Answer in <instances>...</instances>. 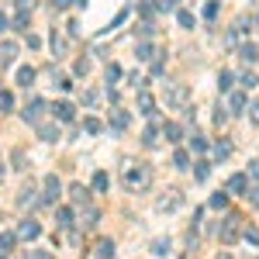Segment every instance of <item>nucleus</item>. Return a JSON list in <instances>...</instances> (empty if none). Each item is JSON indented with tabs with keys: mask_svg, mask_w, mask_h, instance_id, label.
<instances>
[{
	"mask_svg": "<svg viewBox=\"0 0 259 259\" xmlns=\"http://www.w3.org/2000/svg\"><path fill=\"white\" fill-rule=\"evenodd\" d=\"M121 183L128 187L131 194H138V190H145V187L152 183V170H149L145 163H135V159H128V163L121 166Z\"/></svg>",
	"mask_w": 259,
	"mask_h": 259,
	"instance_id": "1",
	"label": "nucleus"
},
{
	"mask_svg": "<svg viewBox=\"0 0 259 259\" xmlns=\"http://www.w3.org/2000/svg\"><path fill=\"white\" fill-rule=\"evenodd\" d=\"M187 100H190V86L187 83H166V104L170 107H187Z\"/></svg>",
	"mask_w": 259,
	"mask_h": 259,
	"instance_id": "2",
	"label": "nucleus"
},
{
	"mask_svg": "<svg viewBox=\"0 0 259 259\" xmlns=\"http://www.w3.org/2000/svg\"><path fill=\"white\" fill-rule=\"evenodd\" d=\"M239 232H242V218H239V214H228V218L221 221V242L232 246V242L239 239Z\"/></svg>",
	"mask_w": 259,
	"mask_h": 259,
	"instance_id": "3",
	"label": "nucleus"
},
{
	"mask_svg": "<svg viewBox=\"0 0 259 259\" xmlns=\"http://www.w3.org/2000/svg\"><path fill=\"white\" fill-rule=\"evenodd\" d=\"M180 207H183L180 190H170L166 197H159V200H156V211H166V214H170V211H180Z\"/></svg>",
	"mask_w": 259,
	"mask_h": 259,
	"instance_id": "4",
	"label": "nucleus"
},
{
	"mask_svg": "<svg viewBox=\"0 0 259 259\" xmlns=\"http://www.w3.org/2000/svg\"><path fill=\"white\" fill-rule=\"evenodd\" d=\"M42 187H45L42 204H56V200H59V194H63V183H59L56 176H45V183H42Z\"/></svg>",
	"mask_w": 259,
	"mask_h": 259,
	"instance_id": "5",
	"label": "nucleus"
},
{
	"mask_svg": "<svg viewBox=\"0 0 259 259\" xmlns=\"http://www.w3.org/2000/svg\"><path fill=\"white\" fill-rule=\"evenodd\" d=\"M138 111H142L145 118H152V114H156V100H152V93H149L145 86L138 90Z\"/></svg>",
	"mask_w": 259,
	"mask_h": 259,
	"instance_id": "6",
	"label": "nucleus"
},
{
	"mask_svg": "<svg viewBox=\"0 0 259 259\" xmlns=\"http://www.w3.org/2000/svg\"><path fill=\"white\" fill-rule=\"evenodd\" d=\"M38 235H42L38 221H31V218H28V221H21V225H17V239H28V242H31V239H38Z\"/></svg>",
	"mask_w": 259,
	"mask_h": 259,
	"instance_id": "7",
	"label": "nucleus"
},
{
	"mask_svg": "<svg viewBox=\"0 0 259 259\" xmlns=\"http://www.w3.org/2000/svg\"><path fill=\"white\" fill-rule=\"evenodd\" d=\"M42 111H45V100H31V104L24 107V121L38 125V121H42Z\"/></svg>",
	"mask_w": 259,
	"mask_h": 259,
	"instance_id": "8",
	"label": "nucleus"
},
{
	"mask_svg": "<svg viewBox=\"0 0 259 259\" xmlns=\"http://www.w3.org/2000/svg\"><path fill=\"white\" fill-rule=\"evenodd\" d=\"M52 114H56L59 121H73V118H76V107H73L69 100H59V104L52 107Z\"/></svg>",
	"mask_w": 259,
	"mask_h": 259,
	"instance_id": "9",
	"label": "nucleus"
},
{
	"mask_svg": "<svg viewBox=\"0 0 259 259\" xmlns=\"http://www.w3.org/2000/svg\"><path fill=\"white\" fill-rule=\"evenodd\" d=\"M246 190H249V176L246 173H235L228 180V194H246Z\"/></svg>",
	"mask_w": 259,
	"mask_h": 259,
	"instance_id": "10",
	"label": "nucleus"
},
{
	"mask_svg": "<svg viewBox=\"0 0 259 259\" xmlns=\"http://www.w3.org/2000/svg\"><path fill=\"white\" fill-rule=\"evenodd\" d=\"M239 59H242V63H259V49L256 45H253V42H246V45H242V49H239Z\"/></svg>",
	"mask_w": 259,
	"mask_h": 259,
	"instance_id": "11",
	"label": "nucleus"
},
{
	"mask_svg": "<svg viewBox=\"0 0 259 259\" xmlns=\"http://www.w3.org/2000/svg\"><path fill=\"white\" fill-rule=\"evenodd\" d=\"M159 135H163V128L149 125V128H145V135H142V145H145V149H156V145H159Z\"/></svg>",
	"mask_w": 259,
	"mask_h": 259,
	"instance_id": "12",
	"label": "nucleus"
},
{
	"mask_svg": "<svg viewBox=\"0 0 259 259\" xmlns=\"http://www.w3.org/2000/svg\"><path fill=\"white\" fill-rule=\"evenodd\" d=\"M35 128H38V138H42V142H56V138H59V125H42V121H38Z\"/></svg>",
	"mask_w": 259,
	"mask_h": 259,
	"instance_id": "13",
	"label": "nucleus"
},
{
	"mask_svg": "<svg viewBox=\"0 0 259 259\" xmlns=\"http://www.w3.org/2000/svg\"><path fill=\"white\" fill-rule=\"evenodd\" d=\"M163 135H166V142H173V145H176V142L183 138V128H180L176 121H166V125H163Z\"/></svg>",
	"mask_w": 259,
	"mask_h": 259,
	"instance_id": "14",
	"label": "nucleus"
},
{
	"mask_svg": "<svg viewBox=\"0 0 259 259\" xmlns=\"http://www.w3.org/2000/svg\"><path fill=\"white\" fill-rule=\"evenodd\" d=\"M14 59H17V45H14V42H3V45H0V63L10 66Z\"/></svg>",
	"mask_w": 259,
	"mask_h": 259,
	"instance_id": "15",
	"label": "nucleus"
},
{
	"mask_svg": "<svg viewBox=\"0 0 259 259\" xmlns=\"http://www.w3.org/2000/svg\"><path fill=\"white\" fill-rule=\"evenodd\" d=\"M69 194H73L76 204H90V190H86L83 183H73V187H69Z\"/></svg>",
	"mask_w": 259,
	"mask_h": 259,
	"instance_id": "16",
	"label": "nucleus"
},
{
	"mask_svg": "<svg viewBox=\"0 0 259 259\" xmlns=\"http://www.w3.org/2000/svg\"><path fill=\"white\" fill-rule=\"evenodd\" d=\"M170 253H173V242L170 239H156L152 242V256H170Z\"/></svg>",
	"mask_w": 259,
	"mask_h": 259,
	"instance_id": "17",
	"label": "nucleus"
},
{
	"mask_svg": "<svg viewBox=\"0 0 259 259\" xmlns=\"http://www.w3.org/2000/svg\"><path fill=\"white\" fill-rule=\"evenodd\" d=\"M111 128H114V131L128 128V111H114V114H111Z\"/></svg>",
	"mask_w": 259,
	"mask_h": 259,
	"instance_id": "18",
	"label": "nucleus"
},
{
	"mask_svg": "<svg viewBox=\"0 0 259 259\" xmlns=\"http://www.w3.org/2000/svg\"><path fill=\"white\" fill-rule=\"evenodd\" d=\"M114 256V242H111V239H100V242H97V259H111Z\"/></svg>",
	"mask_w": 259,
	"mask_h": 259,
	"instance_id": "19",
	"label": "nucleus"
},
{
	"mask_svg": "<svg viewBox=\"0 0 259 259\" xmlns=\"http://www.w3.org/2000/svg\"><path fill=\"white\" fill-rule=\"evenodd\" d=\"M17 83H21V86H31V83H35V69H31V66H21V69H17Z\"/></svg>",
	"mask_w": 259,
	"mask_h": 259,
	"instance_id": "20",
	"label": "nucleus"
},
{
	"mask_svg": "<svg viewBox=\"0 0 259 259\" xmlns=\"http://www.w3.org/2000/svg\"><path fill=\"white\" fill-rule=\"evenodd\" d=\"M56 225H59V228H69V225H73V211H69V207H59V211H56Z\"/></svg>",
	"mask_w": 259,
	"mask_h": 259,
	"instance_id": "21",
	"label": "nucleus"
},
{
	"mask_svg": "<svg viewBox=\"0 0 259 259\" xmlns=\"http://www.w3.org/2000/svg\"><path fill=\"white\" fill-rule=\"evenodd\" d=\"M152 56H156V45H152V42H138V59H142V63H149Z\"/></svg>",
	"mask_w": 259,
	"mask_h": 259,
	"instance_id": "22",
	"label": "nucleus"
},
{
	"mask_svg": "<svg viewBox=\"0 0 259 259\" xmlns=\"http://www.w3.org/2000/svg\"><path fill=\"white\" fill-rule=\"evenodd\" d=\"M211 207H214V211H221V207H228V190H218V194L211 197Z\"/></svg>",
	"mask_w": 259,
	"mask_h": 259,
	"instance_id": "23",
	"label": "nucleus"
},
{
	"mask_svg": "<svg viewBox=\"0 0 259 259\" xmlns=\"http://www.w3.org/2000/svg\"><path fill=\"white\" fill-rule=\"evenodd\" d=\"M14 31H28V10H17L14 14Z\"/></svg>",
	"mask_w": 259,
	"mask_h": 259,
	"instance_id": "24",
	"label": "nucleus"
},
{
	"mask_svg": "<svg viewBox=\"0 0 259 259\" xmlns=\"http://www.w3.org/2000/svg\"><path fill=\"white\" fill-rule=\"evenodd\" d=\"M228 156H232V145H228V142H218V145H214V159L221 163V159H228Z\"/></svg>",
	"mask_w": 259,
	"mask_h": 259,
	"instance_id": "25",
	"label": "nucleus"
},
{
	"mask_svg": "<svg viewBox=\"0 0 259 259\" xmlns=\"http://www.w3.org/2000/svg\"><path fill=\"white\" fill-rule=\"evenodd\" d=\"M107 183H111V180H107V173H93V190H97V194H104V190H107Z\"/></svg>",
	"mask_w": 259,
	"mask_h": 259,
	"instance_id": "26",
	"label": "nucleus"
},
{
	"mask_svg": "<svg viewBox=\"0 0 259 259\" xmlns=\"http://www.w3.org/2000/svg\"><path fill=\"white\" fill-rule=\"evenodd\" d=\"M218 86H221V93H228V90H232V73H228V69H221V76H218Z\"/></svg>",
	"mask_w": 259,
	"mask_h": 259,
	"instance_id": "27",
	"label": "nucleus"
},
{
	"mask_svg": "<svg viewBox=\"0 0 259 259\" xmlns=\"http://www.w3.org/2000/svg\"><path fill=\"white\" fill-rule=\"evenodd\" d=\"M173 163H176L180 170H187V166H190V152H183V149H176V156H173Z\"/></svg>",
	"mask_w": 259,
	"mask_h": 259,
	"instance_id": "28",
	"label": "nucleus"
},
{
	"mask_svg": "<svg viewBox=\"0 0 259 259\" xmlns=\"http://www.w3.org/2000/svg\"><path fill=\"white\" fill-rule=\"evenodd\" d=\"M176 21H180L183 28H194V24H197V21H194V14H190V10H176Z\"/></svg>",
	"mask_w": 259,
	"mask_h": 259,
	"instance_id": "29",
	"label": "nucleus"
},
{
	"mask_svg": "<svg viewBox=\"0 0 259 259\" xmlns=\"http://www.w3.org/2000/svg\"><path fill=\"white\" fill-rule=\"evenodd\" d=\"M190 149H194V152H204V149H207L204 135H190Z\"/></svg>",
	"mask_w": 259,
	"mask_h": 259,
	"instance_id": "30",
	"label": "nucleus"
},
{
	"mask_svg": "<svg viewBox=\"0 0 259 259\" xmlns=\"http://www.w3.org/2000/svg\"><path fill=\"white\" fill-rule=\"evenodd\" d=\"M10 107H14V97L7 90H0V111H10Z\"/></svg>",
	"mask_w": 259,
	"mask_h": 259,
	"instance_id": "31",
	"label": "nucleus"
},
{
	"mask_svg": "<svg viewBox=\"0 0 259 259\" xmlns=\"http://www.w3.org/2000/svg\"><path fill=\"white\" fill-rule=\"evenodd\" d=\"M246 107V93H232V111H242Z\"/></svg>",
	"mask_w": 259,
	"mask_h": 259,
	"instance_id": "32",
	"label": "nucleus"
},
{
	"mask_svg": "<svg viewBox=\"0 0 259 259\" xmlns=\"http://www.w3.org/2000/svg\"><path fill=\"white\" fill-rule=\"evenodd\" d=\"M83 128L90 131V135H97V131H100V121H97V118H86V121H83Z\"/></svg>",
	"mask_w": 259,
	"mask_h": 259,
	"instance_id": "33",
	"label": "nucleus"
},
{
	"mask_svg": "<svg viewBox=\"0 0 259 259\" xmlns=\"http://www.w3.org/2000/svg\"><path fill=\"white\" fill-rule=\"evenodd\" d=\"M10 246H14V235H0V253H10Z\"/></svg>",
	"mask_w": 259,
	"mask_h": 259,
	"instance_id": "34",
	"label": "nucleus"
},
{
	"mask_svg": "<svg viewBox=\"0 0 259 259\" xmlns=\"http://www.w3.org/2000/svg\"><path fill=\"white\" fill-rule=\"evenodd\" d=\"M31 194H35V187H31V183H28V187H24V190H21V197H17V204H28V200H31Z\"/></svg>",
	"mask_w": 259,
	"mask_h": 259,
	"instance_id": "35",
	"label": "nucleus"
},
{
	"mask_svg": "<svg viewBox=\"0 0 259 259\" xmlns=\"http://www.w3.org/2000/svg\"><path fill=\"white\" fill-rule=\"evenodd\" d=\"M118 76H121V69H118V66L111 63V66H107V83H114V80H118Z\"/></svg>",
	"mask_w": 259,
	"mask_h": 259,
	"instance_id": "36",
	"label": "nucleus"
},
{
	"mask_svg": "<svg viewBox=\"0 0 259 259\" xmlns=\"http://www.w3.org/2000/svg\"><path fill=\"white\" fill-rule=\"evenodd\" d=\"M256 83H259V80H256V76H253V73H246V76H242V86H246V90H253Z\"/></svg>",
	"mask_w": 259,
	"mask_h": 259,
	"instance_id": "37",
	"label": "nucleus"
},
{
	"mask_svg": "<svg viewBox=\"0 0 259 259\" xmlns=\"http://www.w3.org/2000/svg\"><path fill=\"white\" fill-rule=\"evenodd\" d=\"M194 176H197V180H207V163H197Z\"/></svg>",
	"mask_w": 259,
	"mask_h": 259,
	"instance_id": "38",
	"label": "nucleus"
},
{
	"mask_svg": "<svg viewBox=\"0 0 259 259\" xmlns=\"http://www.w3.org/2000/svg\"><path fill=\"white\" fill-rule=\"evenodd\" d=\"M204 17H218V3H214V0L204 7Z\"/></svg>",
	"mask_w": 259,
	"mask_h": 259,
	"instance_id": "39",
	"label": "nucleus"
},
{
	"mask_svg": "<svg viewBox=\"0 0 259 259\" xmlns=\"http://www.w3.org/2000/svg\"><path fill=\"white\" fill-rule=\"evenodd\" d=\"M246 197L253 200V207H259V187H253V190H246Z\"/></svg>",
	"mask_w": 259,
	"mask_h": 259,
	"instance_id": "40",
	"label": "nucleus"
},
{
	"mask_svg": "<svg viewBox=\"0 0 259 259\" xmlns=\"http://www.w3.org/2000/svg\"><path fill=\"white\" fill-rule=\"evenodd\" d=\"M86 69H90V63H86V59H80V63H76V76H86Z\"/></svg>",
	"mask_w": 259,
	"mask_h": 259,
	"instance_id": "41",
	"label": "nucleus"
},
{
	"mask_svg": "<svg viewBox=\"0 0 259 259\" xmlns=\"http://www.w3.org/2000/svg\"><path fill=\"white\" fill-rule=\"evenodd\" d=\"M214 121H218V125H225V121H228V111H225V107H218V114H214Z\"/></svg>",
	"mask_w": 259,
	"mask_h": 259,
	"instance_id": "42",
	"label": "nucleus"
},
{
	"mask_svg": "<svg viewBox=\"0 0 259 259\" xmlns=\"http://www.w3.org/2000/svg\"><path fill=\"white\" fill-rule=\"evenodd\" d=\"M49 3H52V7H56V10H66V7H69V3H73V0H49Z\"/></svg>",
	"mask_w": 259,
	"mask_h": 259,
	"instance_id": "43",
	"label": "nucleus"
},
{
	"mask_svg": "<svg viewBox=\"0 0 259 259\" xmlns=\"http://www.w3.org/2000/svg\"><path fill=\"white\" fill-rule=\"evenodd\" d=\"M246 242H253V246H259V232H253V228H249V232H246Z\"/></svg>",
	"mask_w": 259,
	"mask_h": 259,
	"instance_id": "44",
	"label": "nucleus"
},
{
	"mask_svg": "<svg viewBox=\"0 0 259 259\" xmlns=\"http://www.w3.org/2000/svg\"><path fill=\"white\" fill-rule=\"evenodd\" d=\"M7 28H10V21H7V14H0V35H3Z\"/></svg>",
	"mask_w": 259,
	"mask_h": 259,
	"instance_id": "45",
	"label": "nucleus"
},
{
	"mask_svg": "<svg viewBox=\"0 0 259 259\" xmlns=\"http://www.w3.org/2000/svg\"><path fill=\"white\" fill-rule=\"evenodd\" d=\"M176 3H180V0H163V3H159V7H163V10H173V7H176Z\"/></svg>",
	"mask_w": 259,
	"mask_h": 259,
	"instance_id": "46",
	"label": "nucleus"
},
{
	"mask_svg": "<svg viewBox=\"0 0 259 259\" xmlns=\"http://www.w3.org/2000/svg\"><path fill=\"white\" fill-rule=\"evenodd\" d=\"M31 3H35V0H17V7H21V10H31Z\"/></svg>",
	"mask_w": 259,
	"mask_h": 259,
	"instance_id": "47",
	"label": "nucleus"
},
{
	"mask_svg": "<svg viewBox=\"0 0 259 259\" xmlns=\"http://www.w3.org/2000/svg\"><path fill=\"white\" fill-rule=\"evenodd\" d=\"M249 173H253V176L259 180V163H253V166H249Z\"/></svg>",
	"mask_w": 259,
	"mask_h": 259,
	"instance_id": "48",
	"label": "nucleus"
},
{
	"mask_svg": "<svg viewBox=\"0 0 259 259\" xmlns=\"http://www.w3.org/2000/svg\"><path fill=\"white\" fill-rule=\"evenodd\" d=\"M218 259H232V256H218Z\"/></svg>",
	"mask_w": 259,
	"mask_h": 259,
	"instance_id": "49",
	"label": "nucleus"
},
{
	"mask_svg": "<svg viewBox=\"0 0 259 259\" xmlns=\"http://www.w3.org/2000/svg\"><path fill=\"white\" fill-rule=\"evenodd\" d=\"M80 3H83V0H80Z\"/></svg>",
	"mask_w": 259,
	"mask_h": 259,
	"instance_id": "50",
	"label": "nucleus"
}]
</instances>
